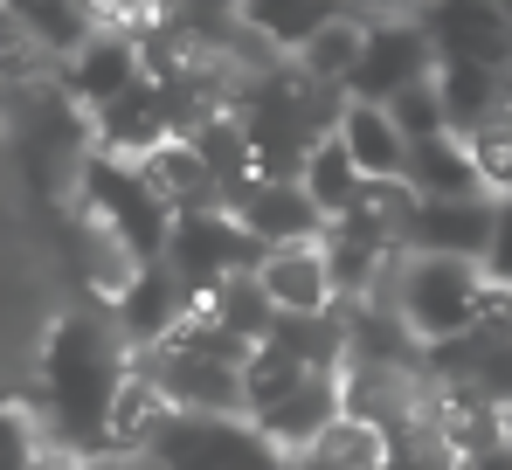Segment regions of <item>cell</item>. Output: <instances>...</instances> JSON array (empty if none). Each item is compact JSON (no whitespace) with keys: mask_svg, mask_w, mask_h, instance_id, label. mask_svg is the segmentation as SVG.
Wrapping results in <instances>:
<instances>
[{"mask_svg":"<svg viewBox=\"0 0 512 470\" xmlns=\"http://www.w3.org/2000/svg\"><path fill=\"white\" fill-rule=\"evenodd\" d=\"M139 180H146V194L167 208V215H194V208H222V194H215V180H208V166L194 159L187 139H167V146H153V153L132 166Z\"/></svg>","mask_w":512,"mask_h":470,"instance_id":"obj_18","label":"cell"},{"mask_svg":"<svg viewBox=\"0 0 512 470\" xmlns=\"http://www.w3.org/2000/svg\"><path fill=\"white\" fill-rule=\"evenodd\" d=\"M42 422L21 401H0V470H35L42 464Z\"/></svg>","mask_w":512,"mask_h":470,"instance_id":"obj_24","label":"cell"},{"mask_svg":"<svg viewBox=\"0 0 512 470\" xmlns=\"http://www.w3.org/2000/svg\"><path fill=\"white\" fill-rule=\"evenodd\" d=\"M277 470H291V464H277Z\"/></svg>","mask_w":512,"mask_h":470,"instance_id":"obj_30","label":"cell"},{"mask_svg":"<svg viewBox=\"0 0 512 470\" xmlns=\"http://www.w3.org/2000/svg\"><path fill=\"white\" fill-rule=\"evenodd\" d=\"M153 470H277L284 457L243 415H167L146 443Z\"/></svg>","mask_w":512,"mask_h":470,"instance_id":"obj_6","label":"cell"},{"mask_svg":"<svg viewBox=\"0 0 512 470\" xmlns=\"http://www.w3.org/2000/svg\"><path fill=\"white\" fill-rule=\"evenodd\" d=\"M132 374V353L125 339L104 325L97 312H63L42 332V401H49V443L70 450L77 464L104 457V415H111V394L125 388Z\"/></svg>","mask_w":512,"mask_h":470,"instance_id":"obj_1","label":"cell"},{"mask_svg":"<svg viewBox=\"0 0 512 470\" xmlns=\"http://www.w3.org/2000/svg\"><path fill=\"white\" fill-rule=\"evenodd\" d=\"M333 14H340L333 0H243L236 7L243 35H250L256 49H277V56H298Z\"/></svg>","mask_w":512,"mask_h":470,"instance_id":"obj_19","label":"cell"},{"mask_svg":"<svg viewBox=\"0 0 512 470\" xmlns=\"http://www.w3.org/2000/svg\"><path fill=\"white\" fill-rule=\"evenodd\" d=\"M436 77V49H429L423 21L416 14H374L367 7V28H360V63H353V77L340 83L346 104H388V97H402V90H416V83Z\"/></svg>","mask_w":512,"mask_h":470,"instance_id":"obj_4","label":"cell"},{"mask_svg":"<svg viewBox=\"0 0 512 470\" xmlns=\"http://www.w3.org/2000/svg\"><path fill=\"white\" fill-rule=\"evenodd\" d=\"M90 125H97V146H104V159H125V166H139L153 146H167V139H173L167 97H160L146 77L132 83L125 97H111L104 111H90Z\"/></svg>","mask_w":512,"mask_h":470,"instance_id":"obj_12","label":"cell"},{"mask_svg":"<svg viewBox=\"0 0 512 470\" xmlns=\"http://www.w3.org/2000/svg\"><path fill=\"white\" fill-rule=\"evenodd\" d=\"M222 215L250 235L263 256H270V249H305V242H319V235H326L319 208L298 194V180H250V187H236V194H229V208H222Z\"/></svg>","mask_w":512,"mask_h":470,"instance_id":"obj_7","label":"cell"},{"mask_svg":"<svg viewBox=\"0 0 512 470\" xmlns=\"http://www.w3.org/2000/svg\"><path fill=\"white\" fill-rule=\"evenodd\" d=\"M77 180H84V208H90V229H104L139 270L146 263H160V249H167V208L146 194V180L125 166V159H104L90 153L84 166H77Z\"/></svg>","mask_w":512,"mask_h":470,"instance_id":"obj_3","label":"cell"},{"mask_svg":"<svg viewBox=\"0 0 512 470\" xmlns=\"http://www.w3.org/2000/svg\"><path fill=\"white\" fill-rule=\"evenodd\" d=\"M402 194L409 201H471V194H485V180H478V166L464 153V139L436 132V139H416L409 146V159H402Z\"/></svg>","mask_w":512,"mask_h":470,"instance_id":"obj_14","label":"cell"},{"mask_svg":"<svg viewBox=\"0 0 512 470\" xmlns=\"http://www.w3.org/2000/svg\"><path fill=\"white\" fill-rule=\"evenodd\" d=\"M284 464L291 470H388V436L367 429V422H353V415H340L312 450H298Z\"/></svg>","mask_w":512,"mask_h":470,"instance_id":"obj_23","label":"cell"},{"mask_svg":"<svg viewBox=\"0 0 512 470\" xmlns=\"http://www.w3.org/2000/svg\"><path fill=\"white\" fill-rule=\"evenodd\" d=\"M436 104H443V132L450 139H471L499 104L512 97V77L485 70V63H436Z\"/></svg>","mask_w":512,"mask_h":470,"instance_id":"obj_17","label":"cell"},{"mask_svg":"<svg viewBox=\"0 0 512 470\" xmlns=\"http://www.w3.org/2000/svg\"><path fill=\"white\" fill-rule=\"evenodd\" d=\"M381 111H388V125L402 132V146H416V139H436V132H443V104H436V83H416V90L388 97Z\"/></svg>","mask_w":512,"mask_h":470,"instance_id":"obj_25","label":"cell"},{"mask_svg":"<svg viewBox=\"0 0 512 470\" xmlns=\"http://www.w3.org/2000/svg\"><path fill=\"white\" fill-rule=\"evenodd\" d=\"M132 83H139V42H132V28H118V21H104L84 49L63 63V97H70L77 111H104V104L125 97Z\"/></svg>","mask_w":512,"mask_h":470,"instance_id":"obj_9","label":"cell"},{"mask_svg":"<svg viewBox=\"0 0 512 470\" xmlns=\"http://www.w3.org/2000/svg\"><path fill=\"white\" fill-rule=\"evenodd\" d=\"M250 277H256V291L270 298V312H277V318L333 312V284H326V256H319V242H305V249H270Z\"/></svg>","mask_w":512,"mask_h":470,"instance_id":"obj_13","label":"cell"},{"mask_svg":"<svg viewBox=\"0 0 512 470\" xmlns=\"http://www.w3.org/2000/svg\"><path fill=\"white\" fill-rule=\"evenodd\" d=\"M256 263H263V249H256L222 208H194V215H173L167 222L160 270L187 291V305H201L222 277H243V270H256Z\"/></svg>","mask_w":512,"mask_h":470,"instance_id":"obj_5","label":"cell"},{"mask_svg":"<svg viewBox=\"0 0 512 470\" xmlns=\"http://www.w3.org/2000/svg\"><path fill=\"white\" fill-rule=\"evenodd\" d=\"M173 408L160 401V388L132 367L125 374V388L111 394V415H104V457H146V443H153V429L167 422ZM97 457V464H104Z\"/></svg>","mask_w":512,"mask_h":470,"instance_id":"obj_20","label":"cell"},{"mask_svg":"<svg viewBox=\"0 0 512 470\" xmlns=\"http://www.w3.org/2000/svg\"><path fill=\"white\" fill-rule=\"evenodd\" d=\"M0 21L21 35V42H35L42 56H77L90 35L104 28V7H84V0H14V7H0Z\"/></svg>","mask_w":512,"mask_h":470,"instance_id":"obj_15","label":"cell"},{"mask_svg":"<svg viewBox=\"0 0 512 470\" xmlns=\"http://www.w3.org/2000/svg\"><path fill=\"white\" fill-rule=\"evenodd\" d=\"M187 312H194V305H187V291L173 284L160 263H146V270H132V284L111 298V332H118L125 346H139V353H146V346H160Z\"/></svg>","mask_w":512,"mask_h":470,"instance_id":"obj_11","label":"cell"},{"mask_svg":"<svg viewBox=\"0 0 512 470\" xmlns=\"http://www.w3.org/2000/svg\"><path fill=\"white\" fill-rule=\"evenodd\" d=\"M84 470H153L146 457H111V464H84Z\"/></svg>","mask_w":512,"mask_h":470,"instance_id":"obj_28","label":"cell"},{"mask_svg":"<svg viewBox=\"0 0 512 470\" xmlns=\"http://www.w3.org/2000/svg\"><path fill=\"white\" fill-rule=\"evenodd\" d=\"M360 187H367V180H360V173L346 166L340 139H319V146L305 153V166H298V194H305V201L319 208V222H326V229H333L346 208L360 201Z\"/></svg>","mask_w":512,"mask_h":470,"instance_id":"obj_22","label":"cell"},{"mask_svg":"<svg viewBox=\"0 0 512 470\" xmlns=\"http://www.w3.org/2000/svg\"><path fill=\"white\" fill-rule=\"evenodd\" d=\"M333 139H340L346 166L360 173V180H374V187H402V132L388 125V111H374V104H346L340 125H333Z\"/></svg>","mask_w":512,"mask_h":470,"instance_id":"obj_16","label":"cell"},{"mask_svg":"<svg viewBox=\"0 0 512 470\" xmlns=\"http://www.w3.org/2000/svg\"><path fill=\"white\" fill-rule=\"evenodd\" d=\"M360 28H367V7H340L291 63H298V77L326 83V90H340L346 77H353V63H360Z\"/></svg>","mask_w":512,"mask_h":470,"instance_id":"obj_21","label":"cell"},{"mask_svg":"<svg viewBox=\"0 0 512 470\" xmlns=\"http://www.w3.org/2000/svg\"><path fill=\"white\" fill-rule=\"evenodd\" d=\"M478 277L499 284V291H512V201H499V229H492L485 256H478Z\"/></svg>","mask_w":512,"mask_h":470,"instance_id":"obj_26","label":"cell"},{"mask_svg":"<svg viewBox=\"0 0 512 470\" xmlns=\"http://www.w3.org/2000/svg\"><path fill=\"white\" fill-rule=\"evenodd\" d=\"M492 429H499V443H506V450H512V401H506V408H499V422H492Z\"/></svg>","mask_w":512,"mask_h":470,"instance_id":"obj_29","label":"cell"},{"mask_svg":"<svg viewBox=\"0 0 512 470\" xmlns=\"http://www.w3.org/2000/svg\"><path fill=\"white\" fill-rule=\"evenodd\" d=\"M340 415H346L340 408V374H305L284 401H270L263 415H250V429L277 450V457H298V450H312Z\"/></svg>","mask_w":512,"mask_h":470,"instance_id":"obj_10","label":"cell"},{"mask_svg":"<svg viewBox=\"0 0 512 470\" xmlns=\"http://www.w3.org/2000/svg\"><path fill=\"white\" fill-rule=\"evenodd\" d=\"M492 229H499V201L492 194H471V201H409L402 256H457V263H478Z\"/></svg>","mask_w":512,"mask_h":470,"instance_id":"obj_8","label":"cell"},{"mask_svg":"<svg viewBox=\"0 0 512 470\" xmlns=\"http://www.w3.org/2000/svg\"><path fill=\"white\" fill-rule=\"evenodd\" d=\"M374 298L402 318V332L416 346H443V339H464L478 325V298H485V277L478 263H457V256H395L374 284ZM367 305V298H360Z\"/></svg>","mask_w":512,"mask_h":470,"instance_id":"obj_2","label":"cell"},{"mask_svg":"<svg viewBox=\"0 0 512 470\" xmlns=\"http://www.w3.org/2000/svg\"><path fill=\"white\" fill-rule=\"evenodd\" d=\"M457 470H512V450L499 443V436H492V443H471V450H464V464H457Z\"/></svg>","mask_w":512,"mask_h":470,"instance_id":"obj_27","label":"cell"}]
</instances>
